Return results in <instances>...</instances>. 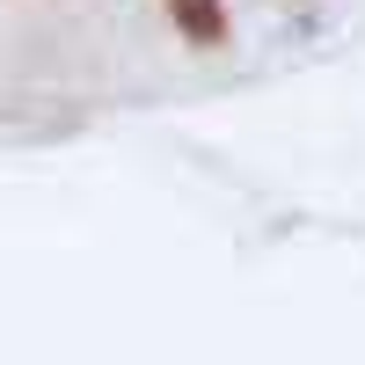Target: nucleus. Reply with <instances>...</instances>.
<instances>
[{"mask_svg":"<svg viewBox=\"0 0 365 365\" xmlns=\"http://www.w3.org/2000/svg\"><path fill=\"white\" fill-rule=\"evenodd\" d=\"M168 22H175V37H182V44H197V51H220V44L234 37L227 0H168Z\"/></svg>","mask_w":365,"mask_h":365,"instance_id":"nucleus-1","label":"nucleus"}]
</instances>
